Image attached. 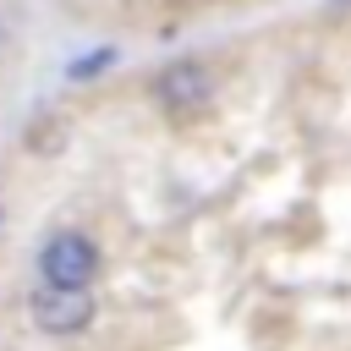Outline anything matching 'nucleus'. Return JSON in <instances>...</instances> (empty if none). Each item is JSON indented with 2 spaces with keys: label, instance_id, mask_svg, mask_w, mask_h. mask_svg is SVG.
<instances>
[{
  "label": "nucleus",
  "instance_id": "1",
  "mask_svg": "<svg viewBox=\"0 0 351 351\" xmlns=\"http://www.w3.org/2000/svg\"><path fill=\"white\" fill-rule=\"evenodd\" d=\"M38 269H44V285H88L99 274V247L82 230H60L55 241H44Z\"/></svg>",
  "mask_w": 351,
  "mask_h": 351
},
{
  "label": "nucleus",
  "instance_id": "2",
  "mask_svg": "<svg viewBox=\"0 0 351 351\" xmlns=\"http://www.w3.org/2000/svg\"><path fill=\"white\" fill-rule=\"evenodd\" d=\"M33 318L44 335H77L93 324V296L88 285H44L33 296Z\"/></svg>",
  "mask_w": 351,
  "mask_h": 351
},
{
  "label": "nucleus",
  "instance_id": "3",
  "mask_svg": "<svg viewBox=\"0 0 351 351\" xmlns=\"http://www.w3.org/2000/svg\"><path fill=\"white\" fill-rule=\"evenodd\" d=\"M154 93H159L170 110H197V104H208L214 77H208V66H197V60H176V66H165V71L154 77Z\"/></svg>",
  "mask_w": 351,
  "mask_h": 351
}]
</instances>
